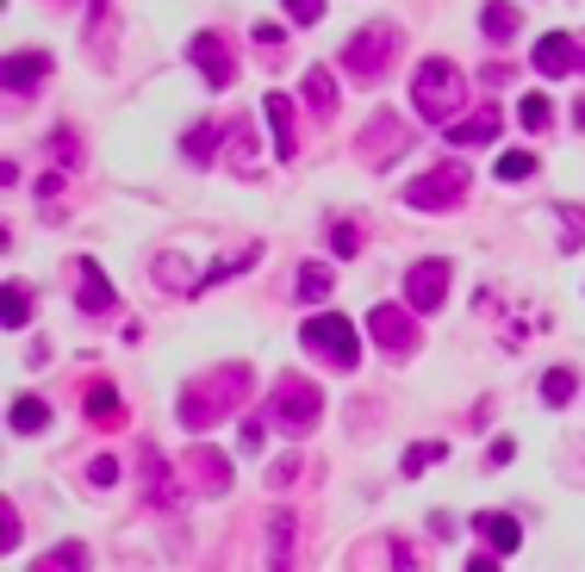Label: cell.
Segmentation results:
<instances>
[{
    "mask_svg": "<svg viewBox=\"0 0 585 572\" xmlns=\"http://www.w3.org/2000/svg\"><path fill=\"white\" fill-rule=\"evenodd\" d=\"M243 399H250V367L199 374V380H187V392H181V423H187V430H213V423L231 417Z\"/></svg>",
    "mask_w": 585,
    "mask_h": 572,
    "instance_id": "1",
    "label": "cell"
},
{
    "mask_svg": "<svg viewBox=\"0 0 585 572\" xmlns=\"http://www.w3.org/2000/svg\"><path fill=\"white\" fill-rule=\"evenodd\" d=\"M318 417H324V392H318L312 380H299V374H287V380H274L268 404H262V423L268 430H280V436H312Z\"/></svg>",
    "mask_w": 585,
    "mask_h": 572,
    "instance_id": "2",
    "label": "cell"
},
{
    "mask_svg": "<svg viewBox=\"0 0 585 572\" xmlns=\"http://www.w3.org/2000/svg\"><path fill=\"white\" fill-rule=\"evenodd\" d=\"M461 94H468V76H461L449 57L417 62V76H411V106H417V118H429V125H449L455 106H461Z\"/></svg>",
    "mask_w": 585,
    "mask_h": 572,
    "instance_id": "3",
    "label": "cell"
},
{
    "mask_svg": "<svg viewBox=\"0 0 585 572\" xmlns=\"http://www.w3.org/2000/svg\"><path fill=\"white\" fill-rule=\"evenodd\" d=\"M392 57H399V32H392V25H368V32H355V38L343 44V69H349L362 88H374V81L387 76Z\"/></svg>",
    "mask_w": 585,
    "mask_h": 572,
    "instance_id": "4",
    "label": "cell"
},
{
    "mask_svg": "<svg viewBox=\"0 0 585 572\" xmlns=\"http://www.w3.org/2000/svg\"><path fill=\"white\" fill-rule=\"evenodd\" d=\"M299 343L312 348V355H324L331 367H355V362H362V336H355V324H349V318H336V311H318V318H306Z\"/></svg>",
    "mask_w": 585,
    "mask_h": 572,
    "instance_id": "5",
    "label": "cell"
},
{
    "mask_svg": "<svg viewBox=\"0 0 585 572\" xmlns=\"http://www.w3.org/2000/svg\"><path fill=\"white\" fill-rule=\"evenodd\" d=\"M461 193H468V169L461 162H436L417 181H405V206L411 211H449Z\"/></svg>",
    "mask_w": 585,
    "mask_h": 572,
    "instance_id": "6",
    "label": "cell"
},
{
    "mask_svg": "<svg viewBox=\"0 0 585 572\" xmlns=\"http://www.w3.org/2000/svg\"><path fill=\"white\" fill-rule=\"evenodd\" d=\"M443 299H449V262H436V255H429V262H411L405 267V306L436 311Z\"/></svg>",
    "mask_w": 585,
    "mask_h": 572,
    "instance_id": "7",
    "label": "cell"
},
{
    "mask_svg": "<svg viewBox=\"0 0 585 572\" xmlns=\"http://www.w3.org/2000/svg\"><path fill=\"white\" fill-rule=\"evenodd\" d=\"M411 144V125L399 113H374L368 118V137H362V150H368L374 169H387V162H399V150Z\"/></svg>",
    "mask_w": 585,
    "mask_h": 572,
    "instance_id": "8",
    "label": "cell"
},
{
    "mask_svg": "<svg viewBox=\"0 0 585 572\" xmlns=\"http://www.w3.org/2000/svg\"><path fill=\"white\" fill-rule=\"evenodd\" d=\"M187 57L199 62V76L213 81V88H231L237 81V50L218 32H194V44H187Z\"/></svg>",
    "mask_w": 585,
    "mask_h": 572,
    "instance_id": "9",
    "label": "cell"
},
{
    "mask_svg": "<svg viewBox=\"0 0 585 572\" xmlns=\"http://www.w3.org/2000/svg\"><path fill=\"white\" fill-rule=\"evenodd\" d=\"M368 336L387 348V355H411V348H417V324H411V311H399V306H374Z\"/></svg>",
    "mask_w": 585,
    "mask_h": 572,
    "instance_id": "10",
    "label": "cell"
},
{
    "mask_svg": "<svg viewBox=\"0 0 585 572\" xmlns=\"http://www.w3.org/2000/svg\"><path fill=\"white\" fill-rule=\"evenodd\" d=\"M44 76H50V57H44V50H25V57L13 50V57H7V94H13V100L38 94Z\"/></svg>",
    "mask_w": 585,
    "mask_h": 572,
    "instance_id": "11",
    "label": "cell"
},
{
    "mask_svg": "<svg viewBox=\"0 0 585 572\" xmlns=\"http://www.w3.org/2000/svg\"><path fill=\"white\" fill-rule=\"evenodd\" d=\"M262 118H268V131H274V156H280V162H292V156H299V131H292V100H287V94H268V100H262Z\"/></svg>",
    "mask_w": 585,
    "mask_h": 572,
    "instance_id": "12",
    "label": "cell"
},
{
    "mask_svg": "<svg viewBox=\"0 0 585 572\" xmlns=\"http://www.w3.org/2000/svg\"><path fill=\"white\" fill-rule=\"evenodd\" d=\"M580 44L566 38V32H548V38H536V69L542 76H566V69H580Z\"/></svg>",
    "mask_w": 585,
    "mask_h": 572,
    "instance_id": "13",
    "label": "cell"
},
{
    "mask_svg": "<svg viewBox=\"0 0 585 572\" xmlns=\"http://www.w3.org/2000/svg\"><path fill=\"white\" fill-rule=\"evenodd\" d=\"M498 131H505V118H498V106H480V113H468V118H455V125H449V144L473 150V144H492Z\"/></svg>",
    "mask_w": 585,
    "mask_h": 572,
    "instance_id": "14",
    "label": "cell"
},
{
    "mask_svg": "<svg viewBox=\"0 0 585 572\" xmlns=\"http://www.w3.org/2000/svg\"><path fill=\"white\" fill-rule=\"evenodd\" d=\"M473 529L486 535L492 553H517V548H524V529H517V516H505V511H480V516H473Z\"/></svg>",
    "mask_w": 585,
    "mask_h": 572,
    "instance_id": "15",
    "label": "cell"
},
{
    "mask_svg": "<svg viewBox=\"0 0 585 572\" xmlns=\"http://www.w3.org/2000/svg\"><path fill=\"white\" fill-rule=\"evenodd\" d=\"M292 535H299V516L274 511L268 516V572H292Z\"/></svg>",
    "mask_w": 585,
    "mask_h": 572,
    "instance_id": "16",
    "label": "cell"
},
{
    "mask_svg": "<svg viewBox=\"0 0 585 572\" xmlns=\"http://www.w3.org/2000/svg\"><path fill=\"white\" fill-rule=\"evenodd\" d=\"M76 274H81V311H113L118 306V293H113V281L100 274V262H76Z\"/></svg>",
    "mask_w": 585,
    "mask_h": 572,
    "instance_id": "17",
    "label": "cell"
},
{
    "mask_svg": "<svg viewBox=\"0 0 585 572\" xmlns=\"http://www.w3.org/2000/svg\"><path fill=\"white\" fill-rule=\"evenodd\" d=\"M187 467H194L199 492H231V460H225V455H213V448H194V455H187Z\"/></svg>",
    "mask_w": 585,
    "mask_h": 572,
    "instance_id": "18",
    "label": "cell"
},
{
    "mask_svg": "<svg viewBox=\"0 0 585 572\" xmlns=\"http://www.w3.org/2000/svg\"><path fill=\"white\" fill-rule=\"evenodd\" d=\"M144 467H150V504H157V511H169V504H181L175 467H169V460H162L157 448H150V455H144Z\"/></svg>",
    "mask_w": 585,
    "mask_h": 572,
    "instance_id": "19",
    "label": "cell"
},
{
    "mask_svg": "<svg viewBox=\"0 0 585 572\" xmlns=\"http://www.w3.org/2000/svg\"><path fill=\"white\" fill-rule=\"evenodd\" d=\"M299 100H306L318 118H331V113H336V81H331V69H306V81H299Z\"/></svg>",
    "mask_w": 585,
    "mask_h": 572,
    "instance_id": "20",
    "label": "cell"
},
{
    "mask_svg": "<svg viewBox=\"0 0 585 572\" xmlns=\"http://www.w3.org/2000/svg\"><path fill=\"white\" fill-rule=\"evenodd\" d=\"M480 25H486L492 44H511L524 20H517V7H511V0H486V7H480Z\"/></svg>",
    "mask_w": 585,
    "mask_h": 572,
    "instance_id": "21",
    "label": "cell"
},
{
    "mask_svg": "<svg viewBox=\"0 0 585 572\" xmlns=\"http://www.w3.org/2000/svg\"><path fill=\"white\" fill-rule=\"evenodd\" d=\"M88 417H94V430H118L125 423V404H118V392L106 380L88 386Z\"/></svg>",
    "mask_w": 585,
    "mask_h": 572,
    "instance_id": "22",
    "label": "cell"
},
{
    "mask_svg": "<svg viewBox=\"0 0 585 572\" xmlns=\"http://www.w3.org/2000/svg\"><path fill=\"white\" fill-rule=\"evenodd\" d=\"M7 423H13L20 436H38L44 423H50V404H44V399H32V392H25V399H13V404H7Z\"/></svg>",
    "mask_w": 585,
    "mask_h": 572,
    "instance_id": "23",
    "label": "cell"
},
{
    "mask_svg": "<svg viewBox=\"0 0 585 572\" xmlns=\"http://www.w3.org/2000/svg\"><path fill=\"white\" fill-rule=\"evenodd\" d=\"M225 150H231V169L237 174H255V125H243V118H237L231 131H225Z\"/></svg>",
    "mask_w": 585,
    "mask_h": 572,
    "instance_id": "24",
    "label": "cell"
},
{
    "mask_svg": "<svg viewBox=\"0 0 585 572\" xmlns=\"http://www.w3.org/2000/svg\"><path fill=\"white\" fill-rule=\"evenodd\" d=\"M573 399H580V374L548 367V374H542V404H554V411H561V404H573Z\"/></svg>",
    "mask_w": 585,
    "mask_h": 572,
    "instance_id": "25",
    "label": "cell"
},
{
    "mask_svg": "<svg viewBox=\"0 0 585 572\" xmlns=\"http://www.w3.org/2000/svg\"><path fill=\"white\" fill-rule=\"evenodd\" d=\"M250 262H255V243H243L237 255H225V262H213V267H206V274L194 281V293H206V286H218V281H231L237 267H250Z\"/></svg>",
    "mask_w": 585,
    "mask_h": 572,
    "instance_id": "26",
    "label": "cell"
},
{
    "mask_svg": "<svg viewBox=\"0 0 585 572\" xmlns=\"http://www.w3.org/2000/svg\"><path fill=\"white\" fill-rule=\"evenodd\" d=\"M88 567V548H81V541H62V548H50L38 560V572H81Z\"/></svg>",
    "mask_w": 585,
    "mask_h": 572,
    "instance_id": "27",
    "label": "cell"
},
{
    "mask_svg": "<svg viewBox=\"0 0 585 572\" xmlns=\"http://www.w3.org/2000/svg\"><path fill=\"white\" fill-rule=\"evenodd\" d=\"M331 286H336V274H331L324 262H306V267H299V299H324Z\"/></svg>",
    "mask_w": 585,
    "mask_h": 572,
    "instance_id": "28",
    "label": "cell"
},
{
    "mask_svg": "<svg viewBox=\"0 0 585 572\" xmlns=\"http://www.w3.org/2000/svg\"><path fill=\"white\" fill-rule=\"evenodd\" d=\"M218 144H225V131H218V125H194V131H187V144H181V150L194 156V162H213V150Z\"/></svg>",
    "mask_w": 585,
    "mask_h": 572,
    "instance_id": "29",
    "label": "cell"
},
{
    "mask_svg": "<svg viewBox=\"0 0 585 572\" xmlns=\"http://www.w3.org/2000/svg\"><path fill=\"white\" fill-rule=\"evenodd\" d=\"M25 324H32V293L13 281L7 286V330H25Z\"/></svg>",
    "mask_w": 585,
    "mask_h": 572,
    "instance_id": "30",
    "label": "cell"
},
{
    "mask_svg": "<svg viewBox=\"0 0 585 572\" xmlns=\"http://www.w3.org/2000/svg\"><path fill=\"white\" fill-rule=\"evenodd\" d=\"M443 455H449L443 442H411V448H405V473L417 479V473H424V467H436V460H443Z\"/></svg>",
    "mask_w": 585,
    "mask_h": 572,
    "instance_id": "31",
    "label": "cell"
},
{
    "mask_svg": "<svg viewBox=\"0 0 585 572\" xmlns=\"http://www.w3.org/2000/svg\"><path fill=\"white\" fill-rule=\"evenodd\" d=\"M585 243V206H566L561 211V249H580Z\"/></svg>",
    "mask_w": 585,
    "mask_h": 572,
    "instance_id": "32",
    "label": "cell"
},
{
    "mask_svg": "<svg viewBox=\"0 0 585 572\" xmlns=\"http://www.w3.org/2000/svg\"><path fill=\"white\" fill-rule=\"evenodd\" d=\"M517 113H524V131H548V118H554L542 94H524V106H517Z\"/></svg>",
    "mask_w": 585,
    "mask_h": 572,
    "instance_id": "33",
    "label": "cell"
},
{
    "mask_svg": "<svg viewBox=\"0 0 585 572\" xmlns=\"http://www.w3.org/2000/svg\"><path fill=\"white\" fill-rule=\"evenodd\" d=\"M498 174H505V181H529V174H536V156H524V150H511L505 162H498Z\"/></svg>",
    "mask_w": 585,
    "mask_h": 572,
    "instance_id": "34",
    "label": "cell"
},
{
    "mask_svg": "<svg viewBox=\"0 0 585 572\" xmlns=\"http://www.w3.org/2000/svg\"><path fill=\"white\" fill-rule=\"evenodd\" d=\"M287 20L292 25H318L324 20V0H287Z\"/></svg>",
    "mask_w": 585,
    "mask_h": 572,
    "instance_id": "35",
    "label": "cell"
},
{
    "mask_svg": "<svg viewBox=\"0 0 585 572\" xmlns=\"http://www.w3.org/2000/svg\"><path fill=\"white\" fill-rule=\"evenodd\" d=\"M299 473H306V467H299V460H274V467H268V485H274V492H287V485H292V479H299Z\"/></svg>",
    "mask_w": 585,
    "mask_h": 572,
    "instance_id": "36",
    "label": "cell"
},
{
    "mask_svg": "<svg viewBox=\"0 0 585 572\" xmlns=\"http://www.w3.org/2000/svg\"><path fill=\"white\" fill-rule=\"evenodd\" d=\"M331 249H336V255H355V249H362V230H355V225H336V230H331Z\"/></svg>",
    "mask_w": 585,
    "mask_h": 572,
    "instance_id": "37",
    "label": "cell"
},
{
    "mask_svg": "<svg viewBox=\"0 0 585 572\" xmlns=\"http://www.w3.org/2000/svg\"><path fill=\"white\" fill-rule=\"evenodd\" d=\"M88 479H94V485H118V460H113V455H100L94 467H88Z\"/></svg>",
    "mask_w": 585,
    "mask_h": 572,
    "instance_id": "38",
    "label": "cell"
},
{
    "mask_svg": "<svg viewBox=\"0 0 585 572\" xmlns=\"http://www.w3.org/2000/svg\"><path fill=\"white\" fill-rule=\"evenodd\" d=\"M50 156H57V162H76V137L57 131V137H50Z\"/></svg>",
    "mask_w": 585,
    "mask_h": 572,
    "instance_id": "39",
    "label": "cell"
},
{
    "mask_svg": "<svg viewBox=\"0 0 585 572\" xmlns=\"http://www.w3.org/2000/svg\"><path fill=\"white\" fill-rule=\"evenodd\" d=\"M255 44H262V50H280V25L262 20V25H255Z\"/></svg>",
    "mask_w": 585,
    "mask_h": 572,
    "instance_id": "40",
    "label": "cell"
},
{
    "mask_svg": "<svg viewBox=\"0 0 585 572\" xmlns=\"http://www.w3.org/2000/svg\"><path fill=\"white\" fill-rule=\"evenodd\" d=\"M392 553H399V572H424V553H411L405 541H399V548H392Z\"/></svg>",
    "mask_w": 585,
    "mask_h": 572,
    "instance_id": "41",
    "label": "cell"
},
{
    "mask_svg": "<svg viewBox=\"0 0 585 572\" xmlns=\"http://www.w3.org/2000/svg\"><path fill=\"white\" fill-rule=\"evenodd\" d=\"M480 81H486V88H505L511 69H505V62H492V69H480Z\"/></svg>",
    "mask_w": 585,
    "mask_h": 572,
    "instance_id": "42",
    "label": "cell"
},
{
    "mask_svg": "<svg viewBox=\"0 0 585 572\" xmlns=\"http://www.w3.org/2000/svg\"><path fill=\"white\" fill-rule=\"evenodd\" d=\"M468 572H498V560H492V553H473V560H468Z\"/></svg>",
    "mask_w": 585,
    "mask_h": 572,
    "instance_id": "43",
    "label": "cell"
},
{
    "mask_svg": "<svg viewBox=\"0 0 585 572\" xmlns=\"http://www.w3.org/2000/svg\"><path fill=\"white\" fill-rule=\"evenodd\" d=\"M580 69H585V57H580Z\"/></svg>",
    "mask_w": 585,
    "mask_h": 572,
    "instance_id": "44",
    "label": "cell"
}]
</instances>
